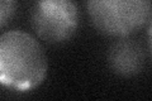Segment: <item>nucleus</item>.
Returning a JSON list of instances; mask_svg holds the SVG:
<instances>
[{"instance_id":"f257e3e1","label":"nucleus","mask_w":152,"mask_h":101,"mask_svg":"<svg viewBox=\"0 0 152 101\" xmlns=\"http://www.w3.org/2000/svg\"><path fill=\"white\" fill-rule=\"evenodd\" d=\"M48 61L41 43L19 29L0 37V82L15 92H29L43 84Z\"/></svg>"},{"instance_id":"f03ea898","label":"nucleus","mask_w":152,"mask_h":101,"mask_svg":"<svg viewBox=\"0 0 152 101\" xmlns=\"http://www.w3.org/2000/svg\"><path fill=\"white\" fill-rule=\"evenodd\" d=\"M94 28L112 38L129 37L141 31L152 15L151 0H86Z\"/></svg>"},{"instance_id":"7ed1b4c3","label":"nucleus","mask_w":152,"mask_h":101,"mask_svg":"<svg viewBox=\"0 0 152 101\" xmlns=\"http://www.w3.org/2000/svg\"><path fill=\"white\" fill-rule=\"evenodd\" d=\"M80 24L75 0H37L32 12V28L39 39L61 44L75 36Z\"/></svg>"},{"instance_id":"20e7f679","label":"nucleus","mask_w":152,"mask_h":101,"mask_svg":"<svg viewBox=\"0 0 152 101\" xmlns=\"http://www.w3.org/2000/svg\"><path fill=\"white\" fill-rule=\"evenodd\" d=\"M145 49L140 42L129 37L118 38L107 53V63L113 73L121 77H133L143 70Z\"/></svg>"},{"instance_id":"39448f33","label":"nucleus","mask_w":152,"mask_h":101,"mask_svg":"<svg viewBox=\"0 0 152 101\" xmlns=\"http://www.w3.org/2000/svg\"><path fill=\"white\" fill-rule=\"evenodd\" d=\"M17 12V0H0V28L4 29Z\"/></svg>"},{"instance_id":"423d86ee","label":"nucleus","mask_w":152,"mask_h":101,"mask_svg":"<svg viewBox=\"0 0 152 101\" xmlns=\"http://www.w3.org/2000/svg\"><path fill=\"white\" fill-rule=\"evenodd\" d=\"M147 47H148V52H150V57L152 60V18L148 24V29H147Z\"/></svg>"}]
</instances>
